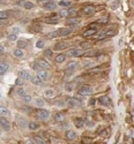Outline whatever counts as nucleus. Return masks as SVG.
<instances>
[{
    "mask_svg": "<svg viewBox=\"0 0 134 144\" xmlns=\"http://www.w3.org/2000/svg\"><path fill=\"white\" fill-rule=\"evenodd\" d=\"M91 92H93V89L89 87V85H82L80 88V93L81 96H89V95H91Z\"/></svg>",
    "mask_w": 134,
    "mask_h": 144,
    "instance_id": "f257e3e1",
    "label": "nucleus"
},
{
    "mask_svg": "<svg viewBox=\"0 0 134 144\" xmlns=\"http://www.w3.org/2000/svg\"><path fill=\"white\" fill-rule=\"evenodd\" d=\"M36 115H37L38 119H40V120H46V119H49V117H50V113H49V111H46V110H39V111L36 113Z\"/></svg>",
    "mask_w": 134,
    "mask_h": 144,
    "instance_id": "f03ea898",
    "label": "nucleus"
},
{
    "mask_svg": "<svg viewBox=\"0 0 134 144\" xmlns=\"http://www.w3.org/2000/svg\"><path fill=\"white\" fill-rule=\"evenodd\" d=\"M68 55H71V57H81V55H83L84 53L82 50H78V49H71L68 53H67Z\"/></svg>",
    "mask_w": 134,
    "mask_h": 144,
    "instance_id": "7ed1b4c3",
    "label": "nucleus"
},
{
    "mask_svg": "<svg viewBox=\"0 0 134 144\" xmlns=\"http://www.w3.org/2000/svg\"><path fill=\"white\" fill-rule=\"evenodd\" d=\"M72 32V28H63V29H59L58 30V35L59 37L60 36H67Z\"/></svg>",
    "mask_w": 134,
    "mask_h": 144,
    "instance_id": "20e7f679",
    "label": "nucleus"
},
{
    "mask_svg": "<svg viewBox=\"0 0 134 144\" xmlns=\"http://www.w3.org/2000/svg\"><path fill=\"white\" fill-rule=\"evenodd\" d=\"M0 125H1V127H2L5 130H8V129H9V122H8L7 119H5L4 117L0 118Z\"/></svg>",
    "mask_w": 134,
    "mask_h": 144,
    "instance_id": "39448f33",
    "label": "nucleus"
},
{
    "mask_svg": "<svg viewBox=\"0 0 134 144\" xmlns=\"http://www.w3.org/2000/svg\"><path fill=\"white\" fill-rule=\"evenodd\" d=\"M58 19H57V15L54 14L52 16H50V17H46L45 19V23H49V24H53V23H58Z\"/></svg>",
    "mask_w": 134,
    "mask_h": 144,
    "instance_id": "423d86ee",
    "label": "nucleus"
},
{
    "mask_svg": "<svg viewBox=\"0 0 134 144\" xmlns=\"http://www.w3.org/2000/svg\"><path fill=\"white\" fill-rule=\"evenodd\" d=\"M8 68H9L8 64H6V62H0V75H4V74L8 70Z\"/></svg>",
    "mask_w": 134,
    "mask_h": 144,
    "instance_id": "0eeeda50",
    "label": "nucleus"
},
{
    "mask_svg": "<svg viewBox=\"0 0 134 144\" xmlns=\"http://www.w3.org/2000/svg\"><path fill=\"white\" fill-rule=\"evenodd\" d=\"M37 77L40 79L42 81H43V80H46V77H47V73H46L44 69H39V70L37 72Z\"/></svg>",
    "mask_w": 134,
    "mask_h": 144,
    "instance_id": "6e6552de",
    "label": "nucleus"
},
{
    "mask_svg": "<svg viewBox=\"0 0 134 144\" xmlns=\"http://www.w3.org/2000/svg\"><path fill=\"white\" fill-rule=\"evenodd\" d=\"M19 75H20V79H22V80H31V75H30V73L24 72V70L20 72V73H19Z\"/></svg>",
    "mask_w": 134,
    "mask_h": 144,
    "instance_id": "1a4fd4ad",
    "label": "nucleus"
},
{
    "mask_svg": "<svg viewBox=\"0 0 134 144\" xmlns=\"http://www.w3.org/2000/svg\"><path fill=\"white\" fill-rule=\"evenodd\" d=\"M98 102L102 105H105V106L110 104V99H109L107 96H102V97H99V98H98Z\"/></svg>",
    "mask_w": 134,
    "mask_h": 144,
    "instance_id": "9d476101",
    "label": "nucleus"
},
{
    "mask_svg": "<svg viewBox=\"0 0 134 144\" xmlns=\"http://www.w3.org/2000/svg\"><path fill=\"white\" fill-rule=\"evenodd\" d=\"M68 105H69L71 107L79 106V105H81V102H80V100H78L76 98H71V99L68 100Z\"/></svg>",
    "mask_w": 134,
    "mask_h": 144,
    "instance_id": "9b49d317",
    "label": "nucleus"
},
{
    "mask_svg": "<svg viewBox=\"0 0 134 144\" xmlns=\"http://www.w3.org/2000/svg\"><path fill=\"white\" fill-rule=\"evenodd\" d=\"M55 6H57V5H55L54 2H52V1H46V2L44 4V8H45V9H50V11L54 9Z\"/></svg>",
    "mask_w": 134,
    "mask_h": 144,
    "instance_id": "f8f14e48",
    "label": "nucleus"
},
{
    "mask_svg": "<svg viewBox=\"0 0 134 144\" xmlns=\"http://www.w3.org/2000/svg\"><path fill=\"white\" fill-rule=\"evenodd\" d=\"M37 64H38V66L40 68H44V69H49L50 68V64L47 61H45V60H39Z\"/></svg>",
    "mask_w": 134,
    "mask_h": 144,
    "instance_id": "ddd939ff",
    "label": "nucleus"
},
{
    "mask_svg": "<svg viewBox=\"0 0 134 144\" xmlns=\"http://www.w3.org/2000/svg\"><path fill=\"white\" fill-rule=\"evenodd\" d=\"M65 59H66V54H64V53H61V54H58L57 57H55V62H64L65 61Z\"/></svg>",
    "mask_w": 134,
    "mask_h": 144,
    "instance_id": "4468645a",
    "label": "nucleus"
},
{
    "mask_svg": "<svg viewBox=\"0 0 134 144\" xmlns=\"http://www.w3.org/2000/svg\"><path fill=\"white\" fill-rule=\"evenodd\" d=\"M96 34V29H88L87 31L83 32V37H89V36H94Z\"/></svg>",
    "mask_w": 134,
    "mask_h": 144,
    "instance_id": "2eb2a0df",
    "label": "nucleus"
},
{
    "mask_svg": "<svg viewBox=\"0 0 134 144\" xmlns=\"http://www.w3.org/2000/svg\"><path fill=\"white\" fill-rule=\"evenodd\" d=\"M95 12V8L94 6H86L83 8V13L84 14H93Z\"/></svg>",
    "mask_w": 134,
    "mask_h": 144,
    "instance_id": "dca6fc26",
    "label": "nucleus"
},
{
    "mask_svg": "<svg viewBox=\"0 0 134 144\" xmlns=\"http://www.w3.org/2000/svg\"><path fill=\"white\" fill-rule=\"evenodd\" d=\"M76 137V134L74 133L73 130H67L66 133V138L67 140H74Z\"/></svg>",
    "mask_w": 134,
    "mask_h": 144,
    "instance_id": "f3484780",
    "label": "nucleus"
},
{
    "mask_svg": "<svg viewBox=\"0 0 134 144\" xmlns=\"http://www.w3.org/2000/svg\"><path fill=\"white\" fill-rule=\"evenodd\" d=\"M17 125H19L20 127H22V128L27 127V121H26V119L24 118H19L17 119Z\"/></svg>",
    "mask_w": 134,
    "mask_h": 144,
    "instance_id": "a211bd4d",
    "label": "nucleus"
},
{
    "mask_svg": "<svg viewBox=\"0 0 134 144\" xmlns=\"http://www.w3.org/2000/svg\"><path fill=\"white\" fill-rule=\"evenodd\" d=\"M74 125L76 126V128H82V127L84 126V121H83L82 119H76V120L74 121Z\"/></svg>",
    "mask_w": 134,
    "mask_h": 144,
    "instance_id": "6ab92c4d",
    "label": "nucleus"
},
{
    "mask_svg": "<svg viewBox=\"0 0 134 144\" xmlns=\"http://www.w3.org/2000/svg\"><path fill=\"white\" fill-rule=\"evenodd\" d=\"M54 119H55L57 121H64V120H65V115H64L63 113H55V114H54Z\"/></svg>",
    "mask_w": 134,
    "mask_h": 144,
    "instance_id": "aec40b11",
    "label": "nucleus"
},
{
    "mask_svg": "<svg viewBox=\"0 0 134 144\" xmlns=\"http://www.w3.org/2000/svg\"><path fill=\"white\" fill-rule=\"evenodd\" d=\"M24 47H27V42H24V40H17V49H24Z\"/></svg>",
    "mask_w": 134,
    "mask_h": 144,
    "instance_id": "412c9836",
    "label": "nucleus"
},
{
    "mask_svg": "<svg viewBox=\"0 0 134 144\" xmlns=\"http://www.w3.org/2000/svg\"><path fill=\"white\" fill-rule=\"evenodd\" d=\"M91 142H93L91 137H88V136L82 137V144H91Z\"/></svg>",
    "mask_w": 134,
    "mask_h": 144,
    "instance_id": "4be33fe9",
    "label": "nucleus"
},
{
    "mask_svg": "<svg viewBox=\"0 0 134 144\" xmlns=\"http://www.w3.org/2000/svg\"><path fill=\"white\" fill-rule=\"evenodd\" d=\"M32 141H34L35 143H37V144H46V143H45V141H44L43 138H40V137H38V136H36V137H34V138H32Z\"/></svg>",
    "mask_w": 134,
    "mask_h": 144,
    "instance_id": "5701e85b",
    "label": "nucleus"
},
{
    "mask_svg": "<svg viewBox=\"0 0 134 144\" xmlns=\"http://www.w3.org/2000/svg\"><path fill=\"white\" fill-rule=\"evenodd\" d=\"M99 54H101V53L97 52V51H90V52L86 53L84 55H86V57H88V58H90V57H96V55H99Z\"/></svg>",
    "mask_w": 134,
    "mask_h": 144,
    "instance_id": "b1692460",
    "label": "nucleus"
},
{
    "mask_svg": "<svg viewBox=\"0 0 134 144\" xmlns=\"http://www.w3.org/2000/svg\"><path fill=\"white\" fill-rule=\"evenodd\" d=\"M0 114L1 115H8L9 114V112H8V110L6 108V107H2V106H0Z\"/></svg>",
    "mask_w": 134,
    "mask_h": 144,
    "instance_id": "393cba45",
    "label": "nucleus"
},
{
    "mask_svg": "<svg viewBox=\"0 0 134 144\" xmlns=\"http://www.w3.org/2000/svg\"><path fill=\"white\" fill-rule=\"evenodd\" d=\"M66 43H58L57 46H55V50H64V49H66Z\"/></svg>",
    "mask_w": 134,
    "mask_h": 144,
    "instance_id": "a878e982",
    "label": "nucleus"
},
{
    "mask_svg": "<svg viewBox=\"0 0 134 144\" xmlns=\"http://www.w3.org/2000/svg\"><path fill=\"white\" fill-rule=\"evenodd\" d=\"M14 55L17 57V58H22V57H23V52H22L20 49H16V50L14 51Z\"/></svg>",
    "mask_w": 134,
    "mask_h": 144,
    "instance_id": "bb28decb",
    "label": "nucleus"
},
{
    "mask_svg": "<svg viewBox=\"0 0 134 144\" xmlns=\"http://www.w3.org/2000/svg\"><path fill=\"white\" fill-rule=\"evenodd\" d=\"M31 82H32V84H35V85H40V84H42V80L38 79V77L31 79Z\"/></svg>",
    "mask_w": 134,
    "mask_h": 144,
    "instance_id": "cd10ccee",
    "label": "nucleus"
},
{
    "mask_svg": "<svg viewBox=\"0 0 134 144\" xmlns=\"http://www.w3.org/2000/svg\"><path fill=\"white\" fill-rule=\"evenodd\" d=\"M38 127H39V126H38L36 122H30V123H29V129H31V130H36Z\"/></svg>",
    "mask_w": 134,
    "mask_h": 144,
    "instance_id": "c85d7f7f",
    "label": "nucleus"
},
{
    "mask_svg": "<svg viewBox=\"0 0 134 144\" xmlns=\"http://www.w3.org/2000/svg\"><path fill=\"white\" fill-rule=\"evenodd\" d=\"M55 37H59V35H58V30L57 31H52V32H50L49 35H47V38H55Z\"/></svg>",
    "mask_w": 134,
    "mask_h": 144,
    "instance_id": "c756f323",
    "label": "nucleus"
},
{
    "mask_svg": "<svg viewBox=\"0 0 134 144\" xmlns=\"http://www.w3.org/2000/svg\"><path fill=\"white\" fill-rule=\"evenodd\" d=\"M76 66H78V62H75V61H71V62H68L67 68H69V69H74Z\"/></svg>",
    "mask_w": 134,
    "mask_h": 144,
    "instance_id": "7c9ffc66",
    "label": "nucleus"
},
{
    "mask_svg": "<svg viewBox=\"0 0 134 144\" xmlns=\"http://www.w3.org/2000/svg\"><path fill=\"white\" fill-rule=\"evenodd\" d=\"M78 22H79V21H78L75 17H73V19H68V20H67V24H73V26H74V24H76Z\"/></svg>",
    "mask_w": 134,
    "mask_h": 144,
    "instance_id": "2f4dec72",
    "label": "nucleus"
},
{
    "mask_svg": "<svg viewBox=\"0 0 134 144\" xmlns=\"http://www.w3.org/2000/svg\"><path fill=\"white\" fill-rule=\"evenodd\" d=\"M7 19H8L7 12H0V20H7Z\"/></svg>",
    "mask_w": 134,
    "mask_h": 144,
    "instance_id": "473e14b6",
    "label": "nucleus"
},
{
    "mask_svg": "<svg viewBox=\"0 0 134 144\" xmlns=\"http://www.w3.org/2000/svg\"><path fill=\"white\" fill-rule=\"evenodd\" d=\"M24 7H26L27 9H31V8H34V4L30 2V1H26V2H24Z\"/></svg>",
    "mask_w": 134,
    "mask_h": 144,
    "instance_id": "72a5a7b5",
    "label": "nucleus"
},
{
    "mask_svg": "<svg viewBox=\"0 0 134 144\" xmlns=\"http://www.w3.org/2000/svg\"><path fill=\"white\" fill-rule=\"evenodd\" d=\"M8 39L11 40V42H15V40L17 39V35H16V34H11V35H8Z\"/></svg>",
    "mask_w": 134,
    "mask_h": 144,
    "instance_id": "f704fd0d",
    "label": "nucleus"
},
{
    "mask_svg": "<svg viewBox=\"0 0 134 144\" xmlns=\"http://www.w3.org/2000/svg\"><path fill=\"white\" fill-rule=\"evenodd\" d=\"M104 35H105V37H112V36H114V35H116V31H113V30H109V31H106Z\"/></svg>",
    "mask_w": 134,
    "mask_h": 144,
    "instance_id": "c9c22d12",
    "label": "nucleus"
},
{
    "mask_svg": "<svg viewBox=\"0 0 134 144\" xmlns=\"http://www.w3.org/2000/svg\"><path fill=\"white\" fill-rule=\"evenodd\" d=\"M30 29H31V31H36V32H38V31H40V30H42L40 26H38V24H37V26H31V28H30Z\"/></svg>",
    "mask_w": 134,
    "mask_h": 144,
    "instance_id": "e433bc0d",
    "label": "nucleus"
},
{
    "mask_svg": "<svg viewBox=\"0 0 134 144\" xmlns=\"http://www.w3.org/2000/svg\"><path fill=\"white\" fill-rule=\"evenodd\" d=\"M16 93H17L19 96H22V97H23V96L26 95V91H24V90H23L22 88H19V89L16 90Z\"/></svg>",
    "mask_w": 134,
    "mask_h": 144,
    "instance_id": "4c0bfd02",
    "label": "nucleus"
},
{
    "mask_svg": "<svg viewBox=\"0 0 134 144\" xmlns=\"http://www.w3.org/2000/svg\"><path fill=\"white\" fill-rule=\"evenodd\" d=\"M59 15L63 16V17H67V16H68V12H67L66 9H61V11L59 12Z\"/></svg>",
    "mask_w": 134,
    "mask_h": 144,
    "instance_id": "58836bf2",
    "label": "nucleus"
},
{
    "mask_svg": "<svg viewBox=\"0 0 134 144\" xmlns=\"http://www.w3.org/2000/svg\"><path fill=\"white\" fill-rule=\"evenodd\" d=\"M60 6H71V1H67V0H61L59 2Z\"/></svg>",
    "mask_w": 134,
    "mask_h": 144,
    "instance_id": "ea45409f",
    "label": "nucleus"
},
{
    "mask_svg": "<svg viewBox=\"0 0 134 144\" xmlns=\"http://www.w3.org/2000/svg\"><path fill=\"white\" fill-rule=\"evenodd\" d=\"M36 46H37V47H38V49H43V47H44V40H38V42H37V43H36Z\"/></svg>",
    "mask_w": 134,
    "mask_h": 144,
    "instance_id": "a19ab883",
    "label": "nucleus"
},
{
    "mask_svg": "<svg viewBox=\"0 0 134 144\" xmlns=\"http://www.w3.org/2000/svg\"><path fill=\"white\" fill-rule=\"evenodd\" d=\"M36 105H37V106H43V105H44V100L40 99V98H37V99H36Z\"/></svg>",
    "mask_w": 134,
    "mask_h": 144,
    "instance_id": "79ce46f5",
    "label": "nucleus"
},
{
    "mask_svg": "<svg viewBox=\"0 0 134 144\" xmlns=\"http://www.w3.org/2000/svg\"><path fill=\"white\" fill-rule=\"evenodd\" d=\"M90 46V44L88 43V42H83V43H81V47L82 49H88Z\"/></svg>",
    "mask_w": 134,
    "mask_h": 144,
    "instance_id": "37998d69",
    "label": "nucleus"
},
{
    "mask_svg": "<svg viewBox=\"0 0 134 144\" xmlns=\"http://www.w3.org/2000/svg\"><path fill=\"white\" fill-rule=\"evenodd\" d=\"M44 55H45V57H47V58L52 57V51H51V50H45V52H44Z\"/></svg>",
    "mask_w": 134,
    "mask_h": 144,
    "instance_id": "c03bdc74",
    "label": "nucleus"
},
{
    "mask_svg": "<svg viewBox=\"0 0 134 144\" xmlns=\"http://www.w3.org/2000/svg\"><path fill=\"white\" fill-rule=\"evenodd\" d=\"M107 21H109V17H102L98 20V23H106Z\"/></svg>",
    "mask_w": 134,
    "mask_h": 144,
    "instance_id": "a18cd8bd",
    "label": "nucleus"
},
{
    "mask_svg": "<svg viewBox=\"0 0 134 144\" xmlns=\"http://www.w3.org/2000/svg\"><path fill=\"white\" fill-rule=\"evenodd\" d=\"M67 12H68V15H74V16L76 15V11H75L74 8H71V9L67 11Z\"/></svg>",
    "mask_w": 134,
    "mask_h": 144,
    "instance_id": "49530a36",
    "label": "nucleus"
},
{
    "mask_svg": "<svg viewBox=\"0 0 134 144\" xmlns=\"http://www.w3.org/2000/svg\"><path fill=\"white\" fill-rule=\"evenodd\" d=\"M45 96H49V97H51V96H53V90H51V89H49V90H46V91H45Z\"/></svg>",
    "mask_w": 134,
    "mask_h": 144,
    "instance_id": "de8ad7c7",
    "label": "nucleus"
},
{
    "mask_svg": "<svg viewBox=\"0 0 134 144\" xmlns=\"http://www.w3.org/2000/svg\"><path fill=\"white\" fill-rule=\"evenodd\" d=\"M30 100H31V97H30V96H26V95L23 96V102H26V103H29Z\"/></svg>",
    "mask_w": 134,
    "mask_h": 144,
    "instance_id": "09e8293b",
    "label": "nucleus"
},
{
    "mask_svg": "<svg viewBox=\"0 0 134 144\" xmlns=\"http://www.w3.org/2000/svg\"><path fill=\"white\" fill-rule=\"evenodd\" d=\"M15 83H16V85H22L23 84V80L22 79H17L15 81Z\"/></svg>",
    "mask_w": 134,
    "mask_h": 144,
    "instance_id": "8fccbe9b",
    "label": "nucleus"
},
{
    "mask_svg": "<svg viewBox=\"0 0 134 144\" xmlns=\"http://www.w3.org/2000/svg\"><path fill=\"white\" fill-rule=\"evenodd\" d=\"M55 104L58 105V106H61V107H63V106H65V102H64V100H57Z\"/></svg>",
    "mask_w": 134,
    "mask_h": 144,
    "instance_id": "3c124183",
    "label": "nucleus"
},
{
    "mask_svg": "<svg viewBox=\"0 0 134 144\" xmlns=\"http://www.w3.org/2000/svg\"><path fill=\"white\" fill-rule=\"evenodd\" d=\"M72 73H73V69H69V68H67L66 72H65V74H66V75H71Z\"/></svg>",
    "mask_w": 134,
    "mask_h": 144,
    "instance_id": "603ef678",
    "label": "nucleus"
},
{
    "mask_svg": "<svg viewBox=\"0 0 134 144\" xmlns=\"http://www.w3.org/2000/svg\"><path fill=\"white\" fill-rule=\"evenodd\" d=\"M95 103H96V99H95V98H91V99L89 100V105H94Z\"/></svg>",
    "mask_w": 134,
    "mask_h": 144,
    "instance_id": "864d4df0",
    "label": "nucleus"
},
{
    "mask_svg": "<svg viewBox=\"0 0 134 144\" xmlns=\"http://www.w3.org/2000/svg\"><path fill=\"white\" fill-rule=\"evenodd\" d=\"M0 24H1V26L7 24V20H0Z\"/></svg>",
    "mask_w": 134,
    "mask_h": 144,
    "instance_id": "5fc2aeb1",
    "label": "nucleus"
},
{
    "mask_svg": "<svg viewBox=\"0 0 134 144\" xmlns=\"http://www.w3.org/2000/svg\"><path fill=\"white\" fill-rule=\"evenodd\" d=\"M4 52H5V47H4V45L0 44V53H4Z\"/></svg>",
    "mask_w": 134,
    "mask_h": 144,
    "instance_id": "6e6d98bb",
    "label": "nucleus"
},
{
    "mask_svg": "<svg viewBox=\"0 0 134 144\" xmlns=\"http://www.w3.org/2000/svg\"><path fill=\"white\" fill-rule=\"evenodd\" d=\"M72 89H73V84H68V85H67V90H68V91H71Z\"/></svg>",
    "mask_w": 134,
    "mask_h": 144,
    "instance_id": "4d7b16f0",
    "label": "nucleus"
},
{
    "mask_svg": "<svg viewBox=\"0 0 134 144\" xmlns=\"http://www.w3.org/2000/svg\"><path fill=\"white\" fill-rule=\"evenodd\" d=\"M32 68H34V69H36V70H39V66H38V64H37V65H34L32 66Z\"/></svg>",
    "mask_w": 134,
    "mask_h": 144,
    "instance_id": "13d9d810",
    "label": "nucleus"
},
{
    "mask_svg": "<svg viewBox=\"0 0 134 144\" xmlns=\"http://www.w3.org/2000/svg\"><path fill=\"white\" fill-rule=\"evenodd\" d=\"M22 108H23V110H24V111H30V110H31V108H30V107H29V106H23V107H22Z\"/></svg>",
    "mask_w": 134,
    "mask_h": 144,
    "instance_id": "bf43d9fd",
    "label": "nucleus"
},
{
    "mask_svg": "<svg viewBox=\"0 0 134 144\" xmlns=\"http://www.w3.org/2000/svg\"><path fill=\"white\" fill-rule=\"evenodd\" d=\"M13 30H14V32H19V31H20V29H19V28H14Z\"/></svg>",
    "mask_w": 134,
    "mask_h": 144,
    "instance_id": "052dcab7",
    "label": "nucleus"
},
{
    "mask_svg": "<svg viewBox=\"0 0 134 144\" xmlns=\"http://www.w3.org/2000/svg\"><path fill=\"white\" fill-rule=\"evenodd\" d=\"M68 126H67L66 123H64V125H61V128H67Z\"/></svg>",
    "mask_w": 134,
    "mask_h": 144,
    "instance_id": "680f3d73",
    "label": "nucleus"
},
{
    "mask_svg": "<svg viewBox=\"0 0 134 144\" xmlns=\"http://www.w3.org/2000/svg\"><path fill=\"white\" fill-rule=\"evenodd\" d=\"M26 144H32V143H31V141H27V142H26Z\"/></svg>",
    "mask_w": 134,
    "mask_h": 144,
    "instance_id": "e2e57ef3",
    "label": "nucleus"
},
{
    "mask_svg": "<svg viewBox=\"0 0 134 144\" xmlns=\"http://www.w3.org/2000/svg\"><path fill=\"white\" fill-rule=\"evenodd\" d=\"M0 135H1V130H0Z\"/></svg>",
    "mask_w": 134,
    "mask_h": 144,
    "instance_id": "0e129e2a",
    "label": "nucleus"
},
{
    "mask_svg": "<svg viewBox=\"0 0 134 144\" xmlns=\"http://www.w3.org/2000/svg\"><path fill=\"white\" fill-rule=\"evenodd\" d=\"M74 144H78V143H74Z\"/></svg>",
    "mask_w": 134,
    "mask_h": 144,
    "instance_id": "69168bd1",
    "label": "nucleus"
}]
</instances>
